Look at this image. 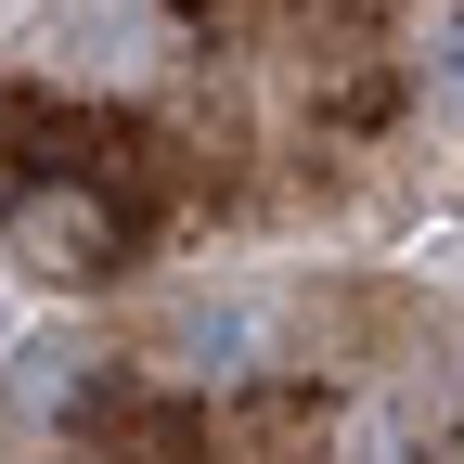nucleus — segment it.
Wrapping results in <instances>:
<instances>
[{
	"mask_svg": "<svg viewBox=\"0 0 464 464\" xmlns=\"http://www.w3.org/2000/svg\"><path fill=\"white\" fill-rule=\"evenodd\" d=\"M65 387H78V348H65V335L14 348V413H26V426H52V413H65Z\"/></svg>",
	"mask_w": 464,
	"mask_h": 464,
	"instance_id": "obj_1",
	"label": "nucleus"
},
{
	"mask_svg": "<svg viewBox=\"0 0 464 464\" xmlns=\"http://www.w3.org/2000/svg\"><path fill=\"white\" fill-rule=\"evenodd\" d=\"M413 78H426V103H439V116H464V0H451V14H426Z\"/></svg>",
	"mask_w": 464,
	"mask_h": 464,
	"instance_id": "obj_2",
	"label": "nucleus"
}]
</instances>
